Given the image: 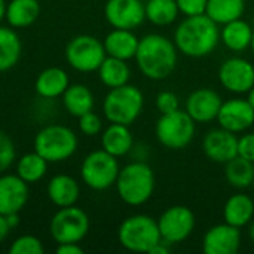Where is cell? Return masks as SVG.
<instances>
[{
	"instance_id": "cell-1",
	"label": "cell",
	"mask_w": 254,
	"mask_h": 254,
	"mask_svg": "<svg viewBox=\"0 0 254 254\" xmlns=\"http://www.w3.org/2000/svg\"><path fill=\"white\" fill-rule=\"evenodd\" d=\"M135 63L140 73L150 80L170 77L179 61V49L174 40L159 33H149L138 42Z\"/></svg>"
},
{
	"instance_id": "cell-2",
	"label": "cell",
	"mask_w": 254,
	"mask_h": 254,
	"mask_svg": "<svg viewBox=\"0 0 254 254\" xmlns=\"http://www.w3.org/2000/svg\"><path fill=\"white\" fill-rule=\"evenodd\" d=\"M179 52L189 58H204L214 52L220 42L219 25L205 13L185 16L173 37Z\"/></svg>"
},
{
	"instance_id": "cell-3",
	"label": "cell",
	"mask_w": 254,
	"mask_h": 254,
	"mask_svg": "<svg viewBox=\"0 0 254 254\" xmlns=\"http://www.w3.org/2000/svg\"><path fill=\"white\" fill-rule=\"evenodd\" d=\"M116 192L129 207L146 204L155 192V173L143 161H134L121 168L116 179Z\"/></svg>"
},
{
	"instance_id": "cell-4",
	"label": "cell",
	"mask_w": 254,
	"mask_h": 254,
	"mask_svg": "<svg viewBox=\"0 0 254 254\" xmlns=\"http://www.w3.org/2000/svg\"><path fill=\"white\" fill-rule=\"evenodd\" d=\"M144 107L143 92L134 85L112 88L103 101V112L110 124L131 125L141 115Z\"/></svg>"
},
{
	"instance_id": "cell-5",
	"label": "cell",
	"mask_w": 254,
	"mask_h": 254,
	"mask_svg": "<svg viewBox=\"0 0 254 254\" xmlns=\"http://www.w3.org/2000/svg\"><path fill=\"white\" fill-rule=\"evenodd\" d=\"M118 240L125 250L132 253H149L162 241L158 220L147 214L127 217L118 229Z\"/></svg>"
},
{
	"instance_id": "cell-6",
	"label": "cell",
	"mask_w": 254,
	"mask_h": 254,
	"mask_svg": "<svg viewBox=\"0 0 254 254\" xmlns=\"http://www.w3.org/2000/svg\"><path fill=\"white\" fill-rule=\"evenodd\" d=\"M77 135L65 125L52 124L43 127L34 137V152L48 162L70 159L77 150Z\"/></svg>"
},
{
	"instance_id": "cell-7",
	"label": "cell",
	"mask_w": 254,
	"mask_h": 254,
	"mask_svg": "<svg viewBox=\"0 0 254 254\" xmlns=\"http://www.w3.org/2000/svg\"><path fill=\"white\" fill-rule=\"evenodd\" d=\"M196 122L186 113V110H176L173 113L161 115L156 121L155 134L158 141L171 150H180L188 147L196 131Z\"/></svg>"
},
{
	"instance_id": "cell-8",
	"label": "cell",
	"mask_w": 254,
	"mask_h": 254,
	"mask_svg": "<svg viewBox=\"0 0 254 254\" xmlns=\"http://www.w3.org/2000/svg\"><path fill=\"white\" fill-rule=\"evenodd\" d=\"M119 171L118 158L104 149L86 155L80 165L82 182L92 190H106L115 186Z\"/></svg>"
},
{
	"instance_id": "cell-9",
	"label": "cell",
	"mask_w": 254,
	"mask_h": 254,
	"mask_svg": "<svg viewBox=\"0 0 254 254\" xmlns=\"http://www.w3.org/2000/svg\"><path fill=\"white\" fill-rule=\"evenodd\" d=\"M107 57L101 40L91 34H79L65 46V60L74 70L80 73L97 71Z\"/></svg>"
},
{
	"instance_id": "cell-10",
	"label": "cell",
	"mask_w": 254,
	"mask_h": 254,
	"mask_svg": "<svg viewBox=\"0 0 254 254\" xmlns=\"http://www.w3.org/2000/svg\"><path fill=\"white\" fill-rule=\"evenodd\" d=\"M49 231L58 244L80 243L89 232V217L79 207H63L54 214Z\"/></svg>"
},
{
	"instance_id": "cell-11",
	"label": "cell",
	"mask_w": 254,
	"mask_h": 254,
	"mask_svg": "<svg viewBox=\"0 0 254 254\" xmlns=\"http://www.w3.org/2000/svg\"><path fill=\"white\" fill-rule=\"evenodd\" d=\"M195 225V214L186 205H171L158 219L161 238L170 246L186 241L192 235Z\"/></svg>"
},
{
	"instance_id": "cell-12",
	"label": "cell",
	"mask_w": 254,
	"mask_h": 254,
	"mask_svg": "<svg viewBox=\"0 0 254 254\" xmlns=\"http://www.w3.org/2000/svg\"><path fill=\"white\" fill-rule=\"evenodd\" d=\"M220 85L232 94H247L254 86V65L246 58L231 57L225 60L217 71Z\"/></svg>"
},
{
	"instance_id": "cell-13",
	"label": "cell",
	"mask_w": 254,
	"mask_h": 254,
	"mask_svg": "<svg viewBox=\"0 0 254 254\" xmlns=\"http://www.w3.org/2000/svg\"><path fill=\"white\" fill-rule=\"evenodd\" d=\"M104 16L113 28L134 30L146 21V9L141 0H107Z\"/></svg>"
},
{
	"instance_id": "cell-14",
	"label": "cell",
	"mask_w": 254,
	"mask_h": 254,
	"mask_svg": "<svg viewBox=\"0 0 254 254\" xmlns=\"http://www.w3.org/2000/svg\"><path fill=\"white\" fill-rule=\"evenodd\" d=\"M216 121L219 127L234 134H241L254 125V109L247 98H231L222 103Z\"/></svg>"
},
{
	"instance_id": "cell-15",
	"label": "cell",
	"mask_w": 254,
	"mask_h": 254,
	"mask_svg": "<svg viewBox=\"0 0 254 254\" xmlns=\"http://www.w3.org/2000/svg\"><path fill=\"white\" fill-rule=\"evenodd\" d=\"M202 152L210 161L226 164L238 156V137L222 127L214 128L204 135Z\"/></svg>"
},
{
	"instance_id": "cell-16",
	"label": "cell",
	"mask_w": 254,
	"mask_h": 254,
	"mask_svg": "<svg viewBox=\"0 0 254 254\" xmlns=\"http://www.w3.org/2000/svg\"><path fill=\"white\" fill-rule=\"evenodd\" d=\"M222 103V97L214 89L198 88L186 98L185 110L196 124H207L217 119Z\"/></svg>"
},
{
	"instance_id": "cell-17",
	"label": "cell",
	"mask_w": 254,
	"mask_h": 254,
	"mask_svg": "<svg viewBox=\"0 0 254 254\" xmlns=\"http://www.w3.org/2000/svg\"><path fill=\"white\" fill-rule=\"evenodd\" d=\"M241 247V229L229 223L211 226L202 238L205 254H237Z\"/></svg>"
},
{
	"instance_id": "cell-18",
	"label": "cell",
	"mask_w": 254,
	"mask_h": 254,
	"mask_svg": "<svg viewBox=\"0 0 254 254\" xmlns=\"http://www.w3.org/2000/svg\"><path fill=\"white\" fill-rule=\"evenodd\" d=\"M28 183L16 174H0V214L19 213L28 201Z\"/></svg>"
},
{
	"instance_id": "cell-19",
	"label": "cell",
	"mask_w": 254,
	"mask_h": 254,
	"mask_svg": "<svg viewBox=\"0 0 254 254\" xmlns=\"http://www.w3.org/2000/svg\"><path fill=\"white\" fill-rule=\"evenodd\" d=\"M140 39L134 34L132 30L113 28L104 39L103 45L109 57L119 60H132L135 57Z\"/></svg>"
},
{
	"instance_id": "cell-20",
	"label": "cell",
	"mask_w": 254,
	"mask_h": 254,
	"mask_svg": "<svg viewBox=\"0 0 254 254\" xmlns=\"http://www.w3.org/2000/svg\"><path fill=\"white\" fill-rule=\"evenodd\" d=\"M46 192L51 202L63 208V207L74 205L77 202L80 195V186L76 179L67 174H58L49 180Z\"/></svg>"
},
{
	"instance_id": "cell-21",
	"label": "cell",
	"mask_w": 254,
	"mask_h": 254,
	"mask_svg": "<svg viewBox=\"0 0 254 254\" xmlns=\"http://www.w3.org/2000/svg\"><path fill=\"white\" fill-rule=\"evenodd\" d=\"M70 85V79L65 70L60 67H48L39 73L34 88L39 97L45 100H52L65 92Z\"/></svg>"
},
{
	"instance_id": "cell-22",
	"label": "cell",
	"mask_w": 254,
	"mask_h": 254,
	"mask_svg": "<svg viewBox=\"0 0 254 254\" xmlns=\"http://www.w3.org/2000/svg\"><path fill=\"white\" fill-rule=\"evenodd\" d=\"M101 147L116 158H122L134 147V137L128 125L110 124L101 134Z\"/></svg>"
},
{
	"instance_id": "cell-23",
	"label": "cell",
	"mask_w": 254,
	"mask_h": 254,
	"mask_svg": "<svg viewBox=\"0 0 254 254\" xmlns=\"http://www.w3.org/2000/svg\"><path fill=\"white\" fill-rule=\"evenodd\" d=\"M252 37L253 27L243 18L231 21L220 28V42L232 52H243L249 49L252 45Z\"/></svg>"
},
{
	"instance_id": "cell-24",
	"label": "cell",
	"mask_w": 254,
	"mask_h": 254,
	"mask_svg": "<svg viewBox=\"0 0 254 254\" xmlns=\"http://www.w3.org/2000/svg\"><path fill=\"white\" fill-rule=\"evenodd\" d=\"M254 217L253 199L246 193H235L228 198L223 207V219L226 223L235 228H244L250 225Z\"/></svg>"
},
{
	"instance_id": "cell-25",
	"label": "cell",
	"mask_w": 254,
	"mask_h": 254,
	"mask_svg": "<svg viewBox=\"0 0 254 254\" xmlns=\"http://www.w3.org/2000/svg\"><path fill=\"white\" fill-rule=\"evenodd\" d=\"M63 104L64 109L74 118H80L82 115L92 112L95 98L92 91L82 83L68 85L65 92L63 94Z\"/></svg>"
},
{
	"instance_id": "cell-26",
	"label": "cell",
	"mask_w": 254,
	"mask_h": 254,
	"mask_svg": "<svg viewBox=\"0 0 254 254\" xmlns=\"http://www.w3.org/2000/svg\"><path fill=\"white\" fill-rule=\"evenodd\" d=\"M40 13L37 0H10L6 4V21L13 28H25L31 25Z\"/></svg>"
},
{
	"instance_id": "cell-27",
	"label": "cell",
	"mask_w": 254,
	"mask_h": 254,
	"mask_svg": "<svg viewBox=\"0 0 254 254\" xmlns=\"http://www.w3.org/2000/svg\"><path fill=\"white\" fill-rule=\"evenodd\" d=\"M97 71L101 83L110 89L127 85L131 77V68L127 64V61L109 55L104 58V61L101 63Z\"/></svg>"
},
{
	"instance_id": "cell-28",
	"label": "cell",
	"mask_w": 254,
	"mask_h": 254,
	"mask_svg": "<svg viewBox=\"0 0 254 254\" xmlns=\"http://www.w3.org/2000/svg\"><path fill=\"white\" fill-rule=\"evenodd\" d=\"M246 0H208L205 15L217 25H225L231 21L243 18Z\"/></svg>"
},
{
	"instance_id": "cell-29",
	"label": "cell",
	"mask_w": 254,
	"mask_h": 254,
	"mask_svg": "<svg viewBox=\"0 0 254 254\" xmlns=\"http://www.w3.org/2000/svg\"><path fill=\"white\" fill-rule=\"evenodd\" d=\"M22 43L15 30L0 27V71H7L21 58Z\"/></svg>"
},
{
	"instance_id": "cell-30",
	"label": "cell",
	"mask_w": 254,
	"mask_h": 254,
	"mask_svg": "<svg viewBox=\"0 0 254 254\" xmlns=\"http://www.w3.org/2000/svg\"><path fill=\"white\" fill-rule=\"evenodd\" d=\"M225 179L235 189H247L254 183V162L235 156L225 164Z\"/></svg>"
},
{
	"instance_id": "cell-31",
	"label": "cell",
	"mask_w": 254,
	"mask_h": 254,
	"mask_svg": "<svg viewBox=\"0 0 254 254\" xmlns=\"http://www.w3.org/2000/svg\"><path fill=\"white\" fill-rule=\"evenodd\" d=\"M144 9L146 19L158 27L171 25L180 13L176 0H147Z\"/></svg>"
},
{
	"instance_id": "cell-32",
	"label": "cell",
	"mask_w": 254,
	"mask_h": 254,
	"mask_svg": "<svg viewBox=\"0 0 254 254\" xmlns=\"http://www.w3.org/2000/svg\"><path fill=\"white\" fill-rule=\"evenodd\" d=\"M48 161L42 158L37 152H30L22 155L16 162V176L25 183H37L43 179L48 171Z\"/></svg>"
},
{
	"instance_id": "cell-33",
	"label": "cell",
	"mask_w": 254,
	"mask_h": 254,
	"mask_svg": "<svg viewBox=\"0 0 254 254\" xmlns=\"http://www.w3.org/2000/svg\"><path fill=\"white\" fill-rule=\"evenodd\" d=\"M10 254H42L43 253V244L39 238L33 235H22L16 238L10 249Z\"/></svg>"
},
{
	"instance_id": "cell-34",
	"label": "cell",
	"mask_w": 254,
	"mask_h": 254,
	"mask_svg": "<svg viewBox=\"0 0 254 254\" xmlns=\"http://www.w3.org/2000/svg\"><path fill=\"white\" fill-rule=\"evenodd\" d=\"M16 150L12 138L0 129V174L7 171L15 162Z\"/></svg>"
},
{
	"instance_id": "cell-35",
	"label": "cell",
	"mask_w": 254,
	"mask_h": 254,
	"mask_svg": "<svg viewBox=\"0 0 254 254\" xmlns=\"http://www.w3.org/2000/svg\"><path fill=\"white\" fill-rule=\"evenodd\" d=\"M79 119V129L82 134L88 135V137H94L98 135L103 129V122L100 119V116L94 112H88L85 115H82Z\"/></svg>"
},
{
	"instance_id": "cell-36",
	"label": "cell",
	"mask_w": 254,
	"mask_h": 254,
	"mask_svg": "<svg viewBox=\"0 0 254 254\" xmlns=\"http://www.w3.org/2000/svg\"><path fill=\"white\" fill-rule=\"evenodd\" d=\"M156 109L161 115L173 113L180 109V98L171 91H162L156 95Z\"/></svg>"
},
{
	"instance_id": "cell-37",
	"label": "cell",
	"mask_w": 254,
	"mask_h": 254,
	"mask_svg": "<svg viewBox=\"0 0 254 254\" xmlns=\"http://www.w3.org/2000/svg\"><path fill=\"white\" fill-rule=\"evenodd\" d=\"M180 13L185 16H195L205 13L208 0H176Z\"/></svg>"
},
{
	"instance_id": "cell-38",
	"label": "cell",
	"mask_w": 254,
	"mask_h": 254,
	"mask_svg": "<svg viewBox=\"0 0 254 254\" xmlns=\"http://www.w3.org/2000/svg\"><path fill=\"white\" fill-rule=\"evenodd\" d=\"M238 156L254 162V132L243 134L238 138Z\"/></svg>"
},
{
	"instance_id": "cell-39",
	"label": "cell",
	"mask_w": 254,
	"mask_h": 254,
	"mask_svg": "<svg viewBox=\"0 0 254 254\" xmlns=\"http://www.w3.org/2000/svg\"><path fill=\"white\" fill-rule=\"evenodd\" d=\"M57 254H82L83 249L79 246V243H63L58 244V247L55 249Z\"/></svg>"
},
{
	"instance_id": "cell-40",
	"label": "cell",
	"mask_w": 254,
	"mask_h": 254,
	"mask_svg": "<svg viewBox=\"0 0 254 254\" xmlns=\"http://www.w3.org/2000/svg\"><path fill=\"white\" fill-rule=\"evenodd\" d=\"M12 228L9 226L7 220H6V216L0 214V244L7 238V235L10 234Z\"/></svg>"
},
{
	"instance_id": "cell-41",
	"label": "cell",
	"mask_w": 254,
	"mask_h": 254,
	"mask_svg": "<svg viewBox=\"0 0 254 254\" xmlns=\"http://www.w3.org/2000/svg\"><path fill=\"white\" fill-rule=\"evenodd\" d=\"M170 253V244H167V243H164V241H161V243H158L150 252L149 254H168Z\"/></svg>"
},
{
	"instance_id": "cell-42",
	"label": "cell",
	"mask_w": 254,
	"mask_h": 254,
	"mask_svg": "<svg viewBox=\"0 0 254 254\" xmlns=\"http://www.w3.org/2000/svg\"><path fill=\"white\" fill-rule=\"evenodd\" d=\"M6 220H7V223H9V226L13 229V228H16L18 225H19V219H18V213H15V214H9V216H6Z\"/></svg>"
},
{
	"instance_id": "cell-43",
	"label": "cell",
	"mask_w": 254,
	"mask_h": 254,
	"mask_svg": "<svg viewBox=\"0 0 254 254\" xmlns=\"http://www.w3.org/2000/svg\"><path fill=\"white\" fill-rule=\"evenodd\" d=\"M6 1L4 0H0V21L4 18V15H6Z\"/></svg>"
},
{
	"instance_id": "cell-44",
	"label": "cell",
	"mask_w": 254,
	"mask_h": 254,
	"mask_svg": "<svg viewBox=\"0 0 254 254\" xmlns=\"http://www.w3.org/2000/svg\"><path fill=\"white\" fill-rule=\"evenodd\" d=\"M247 101L252 104V107L254 109V86L250 89V91H249V92H247Z\"/></svg>"
},
{
	"instance_id": "cell-45",
	"label": "cell",
	"mask_w": 254,
	"mask_h": 254,
	"mask_svg": "<svg viewBox=\"0 0 254 254\" xmlns=\"http://www.w3.org/2000/svg\"><path fill=\"white\" fill-rule=\"evenodd\" d=\"M249 237H250V240L254 243V220L250 222V228H249Z\"/></svg>"
},
{
	"instance_id": "cell-46",
	"label": "cell",
	"mask_w": 254,
	"mask_h": 254,
	"mask_svg": "<svg viewBox=\"0 0 254 254\" xmlns=\"http://www.w3.org/2000/svg\"><path fill=\"white\" fill-rule=\"evenodd\" d=\"M250 48H252V51H253V54H254V27H253V37H252V45H250Z\"/></svg>"
}]
</instances>
